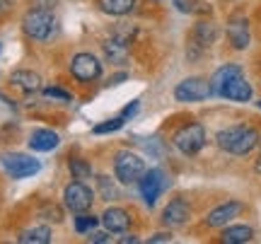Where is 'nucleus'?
Returning <instances> with one entry per match:
<instances>
[{
  "label": "nucleus",
  "instance_id": "obj_8",
  "mask_svg": "<svg viewBox=\"0 0 261 244\" xmlns=\"http://www.w3.org/2000/svg\"><path fill=\"white\" fill-rule=\"evenodd\" d=\"M92 201H94V194L90 188L85 186L83 181H70L63 191V203L70 213H85L92 208Z\"/></svg>",
  "mask_w": 261,
  "mask_h": 244
},
{
  "label": "nucleus",
  "instance_id": "obj_38",
  "mask_svg": "<svg viewBox=\"0 0 261 244\" xmlns=\"http://www.w3.org/2000/svg\"><path fill=\"white\" fill-rule=\"evenodd\" d=\"M259 143H261V141H259Z\"/></svg>",
  "mask_w": 261,
  "mask_h": 244
},
{
  "label": "nucleus",
  "instance_id": "obj_33",
  "mask_svg": "<svg viewBox=\"0 0 261 244\" xmlns=\"http://www.w3.org/2000/svg\"><path fill=\"white\" fill-rule=\"evenodd\" d=\"M12 3H15V0H0V15H5V12L12 8Z\"/></svg>",
  "mask_w": 261,
  "mask_h": 244
},
{
  "label": "nucleus",
  "instance_id": "obj_3",
  "mask_svg": "<svg viewBox=\"0 0 261 244\" xmlns=\"http://www.w3.org/2000/svg\"><path fill=\"white\" fill-rule=\"evenodd\" d=\"M114 174H116V179L121 184H136L145 174V162L136 152L121 150L116 152V157H114Z\"/></svg>",
  "mask_w": 261,
  "mask_h": 244
},
{
  "label": "nucleus",
  "instance_id": "obj_28",
  "mask_svg": "<svg viewBox=\"0 0 261 244\" xmlns=\"http://www.w3.org/2000/svg\"><path fill=\"white\" fill-rule=\"evenodd\" d=\"M138 109H140V102L138 99H133V102L126 104V106L121 109V116L123 119H130V116H136V114H138Z\"/></svg>",
  "mask_w": 261,
  "mask_h": 244
},
{
  "label": "nucleus",
  "instance_id": "obj_27",
  "mask_svg": "<svg viewBox=\"0 0 261 244\" xmlns=\"http://www.w3.org/2000/svg\"><path fill=\"white\" fill-rule=\"evenodd\" d=\"M44 97H48V99H61V102H70V92H65L61 87H44Z\"/></svg>",
  "mask_w": 261,
  "mask_h": 244
},
{
  "label": "nucleus",
  "instance_id": "obj_4",
  "mask_svg": "<svg viewBox=\"0 0 261 244\" xmlns=\"http://www.w3.org/2000/svg\"><path fill=\"white\" fill-rule=\"evenodd\" d=\"M172 143H174V148H177L181 155H196V152L203 150L205 145V128L201 123H187V126H181L174 135H172Z\"/></svg>",
  "mask_w": 261,
  "mask_h": 244
},
{
  "label": "nucleus",
  "instance_id": "obj_18",
  "mask_svg": "<svg viewBox=\"0 0 261 244\" xmlns=\"http://www.w3.org/2000/svg\"><path fill=\"white\" fill-rule=\"evenodd\" d=\"M97 5H99V10H102V12H107V15L123 17V15L133 12V8H136V0H97Z\"/></svg>",
  "mask_w": 261,
  "mask_h": 244
},
{
  "label": "nucleus",
  "instance_id": "obj_10",
  "mask_svg": "<svg viewBox=\"0 0 261 244\" xmlns=\"http://www.w3.org/2000/svg\"><path fill=\"white\" fill-rule=\"evenodd\" d=\"M215 39H218V27L211 22H198L189 37V58L201 56L211 44H215Z\"/></svg>",
  "mask_w": 261,
  "mask_h": 244
},
{
  "label": "nucleus",
  "instance_id": "obj_36",
  "mask_svg": "<svg viewBox=\"0 0 261 244\" xmlns=\"http://www.w3.org/2000/svg\"><path fill=\"white\" fill-rule=\"evenodd\" d=\"M256 106H259V109H261V99H259V102H256Z\"/></svg>",
  "mask_w": 261,
  "mask_h": 244
},
{
  "label": "nucleus",
  "instance_id": "obj_30",
  "mask_svg": "<svg viewBox=\"0 0 261 244\" xmlns=\"http://www.w3.org/2000/svg\"><path fill=\"white\" fill-rule=\"evenodd\" d=\"M172 3H174V5H177V10H179V12H187V15H189V12H194V0H172Z\"/></svg>",
  "mask_w": 261,
  "mask_h": 244
},
{
  "label": "nucleus",
  "instance_id": "obj_2",
  "mask_svg": "<svg viewBox=\"0 0 261 244\" xmlns=\"http://www.w3.org/2000/svg\"><path fill=\"white\" fill-rule=\"evenodd\" d=\"M22 29H24V34H27L29 39H34V41H48V39L54 37V32H56V17H54V12L46 8H34L24 15Z\"/></svg>",
  "mask_w": 261,
  "mask_h": 244
},
{
  "label": "nucleus",
  "instance_id": "obj_17",
  "mask_svg": "<svg viewBox=\"0 0 261 244\" xmlns=\"http://www.w3.org/2000/svg\"><path fill=\"white\" fill-rule=\"evenodd\" d=\"M10 83L15 87H19L22 92H37L39 85H41V77L37 73H32V70H15L10 75Z\"/></svg>",
  "mask_w": 261,
  "mask_h": 244
},
{
  "label": "nucleus",
  "instance_id": "obj_24",
  "mask_svg": "<svg viewBox=\"0 0 261 244\" xmlns=\"http://www.w3.org/2000/svg\"><path fill=\"white\" fill-rule=\"evenodd\" d=\"M97 186H99V194H102L104 201H116L119 198V191H116V186L112 184L109 177H97Z\"/></svg>",
  "mask_w": 261,
  "mask_h": 244
},
{
  "label": "nucleus",
  "instance_id": "obj_12",
  "mask_svg": "<svg viewBox=\"0 0 261 244\" xmlns=\"http://www.w3.org/2000/svg\"><path fill=\"white\" fill-rule=\"evenodd\" d=\"M227 39H230L232 48L244 51V48L249 46V41H252V37H249V19L242 17V15L230 19L227 22Z\"/></svg>",
  "mask_w": 261,
  "mask_h": 244
},
{
  "label": "nucleus",
  "instance_id": "obj_31",
  "mask_svg": "<svg viewBox=\"0 0 261 244\" xmlns=\"http://www.w3.org/2000/svg\"><path fill=\"white\" fill-rule=\"evenodd\" d=\"M158 242H172V235L169 232H158V235L150 237V244H158Z\"/></svg>",
  "mask_w": 261,
  "mask_h": 244
},
{
  "label": "nucleus",
  "instance_id": "obj_37",
  "mask_svg": "<svg viewBox=\"0 0 261 244\" xmlns=\"http://www.w3.org/2000/svg\"><path fill=\"white\" fill-rule=\"evenodd\" d=\"M0 51H3V44H0Z\"/></svg>",
  "mask_w": 261,
  "mask_h": 244
},
{
  "label": "nucleus",
  "instance_id": "obj_9",
  "mask_svg": "<svg viewBox=\"0 0 261 244\" xmlns=\"http://www.w3.org/2000/svg\"><path fill=\"white\" fill-rule=\"evenodd\" d=\"M70 73L80 83H92L97 77H102V61L92 53H75L70 61Z\"/></svg>",
  "mask_w": 261,
  "mask_h": 244
},
{
  "label": "nucleus",
  "instance_id": "obj_11",
  "mask_svg": "<svg viewBox=\"0 0 261 244\" xmlns=\"http://www.w3.org/2000/svg\"><path fill=\"white\" fill-rule=\"evenodd\" d=\"M215 97H223V99H230V102H249L252 99V85L247 83V77L242 73H237L218 90Z\"/></svg>",
  "mask_w": 261,
  "mask_h": 244
},
{
  "label": "nucleus",
  "instance_id": "obj_16",
  "mask_svg": "<svg viewBox=\"0 0 261 244\" xmlns=\"http://www.w3.org/2000/svg\"><path fill=\"white\" fill-rule=\"evenodd\" d=\"M102 225H104V230H109L112 235L126 232L130 225V215L123 210V208H107L104 215H102Z\"/></svg>",
  "mask_w": 261,
  "mask_h": 244
},
{
  "label": "nucleus",
  "instance_id": "obj_19",
  "mask_svg": "<svg viewBox=\"0 0 261 244\" xmlns=\"http://www.w3.org/2000/svg\"><path fill=\"white\" fill-rule=\"evenodd\" d=\"M254 230L247 225H234L227 227L223 235H220V242L223 244H244V242H252Z\"/></svg>",
  "mask_w": 261,
  "mask_h": 244
},
{
  "label": "nucleus",
  "instance_id": "obj_29",
  "mask_svg": "<svg viewBox=\"0 0 261 244\" xmlns=\"http://www.w3.org/2000/svg\"><path fill=\"white\" fill-rule=\"evenodd\" d=\"M112 232H109V230H107V232H90V237H87V239H90V242H94V244H99V242H112Z\"/></svg>",
  "mask_w": 261,
  "mask_h": 244
},
{
  "label": "nucleus",
  "instance_id": "obj_14",
  "mask_svg": "<svg viewBox=\"0 0 261 244\" xmlns=\"http://www.w3.org/2000/svg\"><path fill=\"white\" fill-rule=\"evenodd\" d=\"M189 218H191V208H189L187 201H181V198L169 201L167 208L162 210V223L167 227H181Z\"/></svg>",
  "mask_w": 261,
  "mask_h": 244
},
{
  "label": "nucleus",
  "instance_id": "obj_26",
  "mask_svg": "<svg viewBox=\"0 0 261 244\" xmlns=\"http://www.w3.org/2000/svg\"><path fill=\"white\" fill-rule=\"evenodd\" d=\"M70 174H73V179H87L92 174V167L85 160H70Z\"/></svg>",
  "mask_w": 261,
  "mask_h": 244
},
{
  "label": "nucleus",
  "instance_id": "obj_5",
  "mask_svg": "<svg viewBox=\"0 0 261 244\" xmlns=\"http://www.w3.org/2000/svg\"><path fill=\"white\" fill-rule=\"evenodd\" d=\"M0 165H3V169H5L12 179L34 177L39 169H41L39 160L29 157L24 152H5V155H0Z\"/></svg>",
  "mask_w": 261,
  "mask_h": 244
},
{
  "label": "nucleus",
  "instance_id": "obj_13",
  "mask_svg": "<svg viewBox=\"0 0 261 244\" xmlns=\"http://www.w3.org/2000/svg\"><path fill=\"white\" fill-rule=\"evenodd\" d=\"M242 213V203L240 201H227V203H220L218 208H213L208 215H205V225L208 227H223L227 225L230 220Z\"/></svg>",
  "mask_w": 261,
  "mask_h": 244
},
{
  "label": "nucleus",
  "instance_id": "obj_20",
  "mask_svg": "<svg viewBox=\"0 0 261 244\" xmlns=\"http://www.w3.org/2000/svg\"><path fill=\"white\" fill-rule=\"evenodd\" d=\"M237 73H242V66H237V63H225V66L218 68L213 73V77H211V90H213V94H218V90L232 75H237Z\"/></svg>",
  "mask_w": 261,
  "mask_h": 244
},
{
  "label": "nucleus",
  "instance_id": "obj_6",
  "mask_svg": "<svg viewBox=\"0 0 261 244\" xmlns=\"http://www.w3.org/2000/svg\"><path fill=\"white\" fill-rule=\"evenodd\" d=\"M167 177H165V172L162 169H145V174L140 177L138 181V188H140V196L145 201V206H155L158 203V198L162 196V191L167 188Z\"/></svg>",
  "mask_w": 261,
  "mask_h": 244
},
{
  "label": "nucleus",
  "instance_id": "obj_15",
  "mask_svg": "<svg viewBox=\"0 0 261 244\" xmlns=\"http://www.w3.org/2000/svg\"><path fill=\"white\" fill-rule=\"evenodd\" d=\"M29 150L34 152H51L58 148V143H61V138H58L56 131H48V128H37V131H32V135H29Z\"/></svg>",
  "mask_w": 261,
  "mask_h": 244
},
{
  "label": "nucleus",
  "instance_id": "obj_7",
  "mask_svg": "<svg viewBox=\"0 0 261 244\" xmlns=\"http://www.w3.org/2000/svg\"><path fill=\"white\" fill-rule=\"evenodd\" d=\"M213 94L211 90V83L203 80V77H187V80H181V83L174 87V99L177 102H203Z\"/></svg>",
  "mask_w": 261,
  "mask_h": 244
},
{
  "label": "nucleus",
  "instance_id": "obj_35",
  "mask_svg": "<svg viewBox=\"0 0 261 244\" xmlns=\"http://www.w3.org/2000/svg\"><path fill=\"white\" fill-rule=\"evenodd\" d=\"M256 172L261 174V157H259V162H256Z\"/></svg>",
  "mask_w": 261,
  "mask_h": 244
},
{
  "label": "nucleus",
  "instance_id": "obj_21",
  "mask_svg": "<svg viewBox=\"0 0 261 244\" xmlns=\"http://www.w3.org/2000/svg\"><path fill=\"white\" fill-rule=\"evenodd\" d=\"M17 242L19 244H48L51 242V230H48L46 225L24 230V232L17 237Z\"/></svg>",
  "mask_w": 261,
  "mask_h": 244
},
{
  "label": "nucleus",
  "instance_id": "obj_22",
  "mask_svg": "<svg viewBox=\"0 0 261 244\" xmlns=\"http://www.w3.org/2000/svg\"><path fill=\"white\" fill-rule=\"evenodd\" d=\"M104 56L109 58L112 63H123V61H126V56H128V51H126V44L116 41V39H109V41H104Z\"/></svg>",
  "mask_w": 261,
  "mask_h": 244
},
{
  "label": "nucleus",
  "instance_id": "obj_34",
  "mask_svg": "<svg viewBox=\"0 0 261 244\" xmlns=\"http://www.w3.org/2000/svg\"><path fill=\"white\" fill-rule=\"evenodd\" d=\"M119 242H121V244H138V237H136V235H128V237H121Z\"/></svg>",
  "mask_w": 261,
  "mask_h": 244
},
{
  "label": "nucleus",
  "instance_id": "obj_25",
  "mask_svg": "<svg viewBox=\"0 0 261 244\" xmlns=\"http://www.w3.org/2000/svg\"><path fill=\"white\" fill-rule=\"evenodd\" d=\"M123 123H126V119H123L121 114L119 116H114V119H109V121H104V123H97L92 131L97 133V135H102V133H114V131H119Z\"/></svg>",
  "mask_w": 261,
  "mask_h": 244
},
{
  "label": "nucleus",
  "instance_id": "obj_32",
  "mask_svg": "<svg viewBox=\"0 0 261 244\" xmlns=\"http://www.w3.org/2000/svg\"><path fill=\"white\" fill-rule=\"evenodd\" d=\"M126 77H128V75H126V73H119V75L109 77V85H121L123 80H126Z\"/></svg>",
  "mask_w": 261,
  "mask_h": 244
},
{
  "label": "nucleus",
  "instance_id": "obj_23",
  "mask_svg": "<svg viewBox=\"0 0 261 244\" xmlns=\"http://www.w3.org/2000/svg\"><path fill=\"white\" fill-rule=\"evenodd\" d=\"M97 225H99V218L90 215L87 210H85V213H77V218H75V230H77L80 235H87V232H92Z\"/></svg>",
  "mask_w": 261,
  "mask_h": 244
},
{
  "label": "nucleus",
  "instance_id": "obj_1",
  "mask_svg": "<svg viewBox=\"0 0 261 244\" xmlns=\"http://www.w3.org/2000/svg\"><path fill=\"white\" fill-rule=\"evenodd\" d=\"M215 141L220 150L230 152V155H249L259 145V133L254 126L237 123V126H227L223 131H218Z\"/></svg>",
  "mask_w": 261,
  "mask_h": 244
}]
</instances>
